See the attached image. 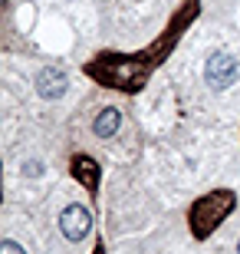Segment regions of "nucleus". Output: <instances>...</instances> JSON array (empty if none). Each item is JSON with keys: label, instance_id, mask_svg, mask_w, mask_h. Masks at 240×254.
<instances>
[{"label": "nucleus", "instance_id": "5", "mask_svg": "<svg viewBox=\"0 0 240 254\" xmlns=\"http://www.w3.org/2000/svg\"><path fill=\"white\" fill-rule=\"evenodd\" d=\"M0 254H27V251H23L17 241H3V245H0Z\"/></svg>", "mask_w": 240, "mask_h": 254}, {"label": "nucleus", "instance_id": "4", "mask_svg": "<svg viewBox=\"0 0 240 254\" xmlns=\"http://www.w3.org/2000/svg\"><path fill=\"white\" fill-rule=\"evenodd\" d=\"M122 126V113L115 109V106H109V109H102L99 116H96V123H93V132L99 135V139H109V135H115Z\"/></svg>", "mask_w": 240, "mask_h": 254}, {"label": "nucleus", "instance_id": "6", "mask_svg": "<svg viewBox=\"0 0 240 254\" xmlns=\"http://www.w3.org/2000/svg\"><path fill=\"white\" fill-rule=\"evenodd\" d=\"M237 254H240V241H237Z\"/></svg>", "mask_w": 240, "mask_h": 254}, {"label": "nucleus", "instance_id": "2", "mask_svg": "<svg viewBox=\"0 0 240 254\" xmlns=\"http://www.w3.org/2000/svg\"><path fill=\"white\" fill-rule=\"evenodd\" d=\"M59 228H63V235L69 241H83L89 235V228H93V218H89V211L83 205H69L63 211V218H59Z\"/></svg>", "mask_w": 240, "mask_h": 254}, {"label": "nucleus", "instance_id": "1", "mask_svg": "<svg viewBox=\"0 0 240 254\" xmlns=\"http://www.w3.org/2000/svg\"><path fill=\"white\" fill-rule=\"evenodd\" d=\"M204 79H207L211 89H227V86L237 79V60H234L231 53H224V50L211 53V60L204 66Z\"/></svg>", "mask_w": 240, "mask_h": 254}, {"label": "nucleus", "instance_id": "3", "mask_svg": "<svg viewBox=\"0 0 240 254\" xmlns=\"http://www.w3.org/2000/svg\"><path fill=\"white\" fill-rule=\"evenodd\" d=\"M66 73L59 69V66H47V69H40L37 76V93L43 96V99H59V96L66 93Z\"/></svg>", "mask_w": 240, "mask_h": 254}]
</instances>
